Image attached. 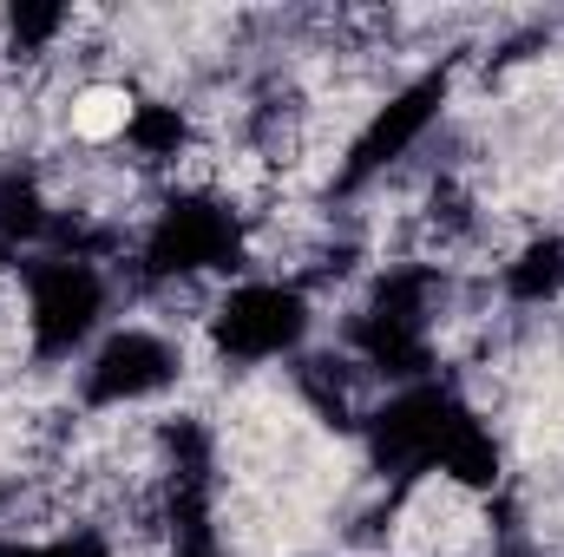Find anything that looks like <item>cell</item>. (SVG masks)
Listing matches in <instances>:
<instances>
[{"label":"cell","mask_w":564,"mask_h":557,"mask_svg":"<svg viewBox=\"0 0 564 557\" xmlns=\"http://www.w3.org/2000/svg\"><path fill=\"white\" fill-rule=\"evenodd\" d=\"M126 139L139 144L144 157H177V144H184V119H177V106H139L132 125H126Z\"/></svg>","instance_id":"9c48e42d"},{"label":"cell","mask_w":564,"mask_h":557,"mask_svg":"<svg viewBox=\"0 0 564 557\" xmlns=\"http://www.w3.org/2000/svg\"><path fill=\"white\" fill-rule=\"evenodd\" d=\"M446 106V73H426V79H414L394 106H381L375 112V125L355 139V151H348V171H341V190H355L361 177H375L381 164H394L408 144L421 139L426 125H433V112Z\"/></svg>","instance_id":"52a82bcc"},{"label":"cell","mask_w":564,"mask_h":557,"mask_svg":"<svg viewBox=\"0 0 564 557\" xmlns=\"http://www.w3.org/2000/svg\"><path fill=\"white\" fill-rule=\"evenodd\" d=\"M26 315H33V341L40 354H73L99 315H106V282L93 263H33L26 270Z\"/></svg>","instance_id":"277c9868"},{"label":"cell","mask_w":564,"mask_h":557,"mask_svg":"<svg viewBox=\"0 0 564 557\" xmlns=\"http://www.w3.org/2000/svg\"><path fill=\"white\" fill-rule=\"evenodd\" d=\"M33 230H40V197H33V184L7 177L0 184V237L13 243V237H33Z\"/></svg>","instance_id":"30bf717a"},{"label":"cell","mask_w":564,"mask_h":557,"mask_svg":"<svg viewBox=\"0 0 564 557\" xmlns=\"http://www.w3.org/2000/svg\"><path fill=\"white\" fill-rule=\"evenodd\" d=\"M217 354L230 361H276L308 335V302L282 282H250L217 308Z\"/></svg>","instance_id":"5b68a950"},{"label":"cell","mask_w":564,"mask_h":557,"mask_svg":"<svg viewBox=\"0 0 564 557\" xmlns=\"http://www.w3.org/2000/svg\"><path fill=\"white\" fill-rule=\"evenodd\" d=\"M0 557H106V538L73 532V538H53V545H0Z\"/></svg>","instance_id":"8fae6325"},{"label":"cell","mask_w":564,"mask_h":557,"mask_svg":"<svg viewBox=\"0 0 564 557\" xmlns=\"http://www.w3.org/2000/svg\"><path fill=\"white\" fill-rule=\"evenodd\" d=\"M7 26H13V40L40 46L46 33H59V26H66V13H59V7H13V13H7Z\"/></svg>","instance_id":"7c38bea8"},{"label":"cell","mask_w":564,"mask_h":557,"mask_svg":"<svg viewBox=\"0 0 564 557\" xmlns=\"http://www.w3.org/2000/svg\"><path fill=\"white\" fill-rule=\"evenodd\" d=\"M506 288H512V302H552L564 288V237L532 243V250L506 270Z\"/></svg>","instance_id":"ba28073f"},{"label":"cell","mask_w":564,"mask_h":557,"mask_svg":"<svg viewBox=\"0 0 564 557\" xmlns=\"http://www.w3.org/2000/svg\"><path fill=\"white\" fill-rule=\"evenodd\" d=\"M426 288H433L426 270H394L375 288L368 315L355 321V348L394 381H421L433 368V354H426Z\"/></svg>","instance_id":"7a4b0ae2"},{"label":"cell","mask_w":564,"mask_h":557,"mask_svg":"<svg viewBox=\"0 0 564 557\" xmlns=\"http://www.w3.org/2000/svg\"><path fill=\"white\" fill-rule=\"evenodd\" d=\"M171 374H177V354H171L158 335L126 328V335H112V341L93 354V368H86V401H93V407H126V401H144V394L171 387Z\"/></svg>","instance_id":"8992f818"},{"label":"cell","mask_w":564,"mask_h":557,"mask_svg":"<svg viewBox=\"0 0 564 557\" xmlns=\"http://www.w3.org/2000/svg\"><path fill=\"white\" fill-rule=\"evenodd\" d=\"M243 256V230L217 197H177L144 237V276H197L230 270Z\"/></svg>","instance_id":"3957f363"},{"label":"cell","mask_w":564,"mask_h":557,"mask_svg":"<svg viewBox=\"0 0 564 557\" xmlns=\"http://www.w3.org/2000/svg\"><path fill=\"white\" fill-rule=\"evenodd\" d=\"M368 446H375V466L394 472V479H414V472H433V466L453 472L459 485H492L499 479V446L486 439V426L433 381H414L408 394H394L368 426Z\"/></svg>","instance_id":"6da1fadb"}]
</instances>
